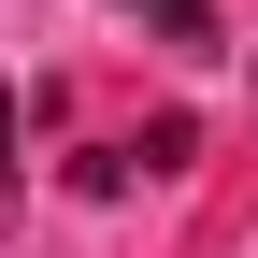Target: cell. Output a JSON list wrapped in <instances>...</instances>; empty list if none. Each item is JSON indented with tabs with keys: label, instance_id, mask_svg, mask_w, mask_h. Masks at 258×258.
<instances>
[{
	"label": "cell",
	"instance_id": "cell-1",
	"mask_svg": "<svg viewBox=\"0 0 258 258\" xmlns=\"http://www.w3.org/2000/svg\"><path fill=\"white\" fill-rule=\"evenodd\" d=\"M158 29H172V43H215V0H144Z\"/></svg>",
	"mask_w": 258,
	"mask_h": 258
},
{
	"label": "cell",
	"instance_id": "cell-2",
	"mask_svg": "<svg viewBox=\"0 0 258 258\" xmlns=\"http://www.w3.org/2000/svg\"><path fill=\"white\" fill-rule=\"evenodd\" d=\"M0 215H15V86H0Z\"/></svg>",
	"mask_w": 258,
	"mask_h": 258
}]
</instances>
